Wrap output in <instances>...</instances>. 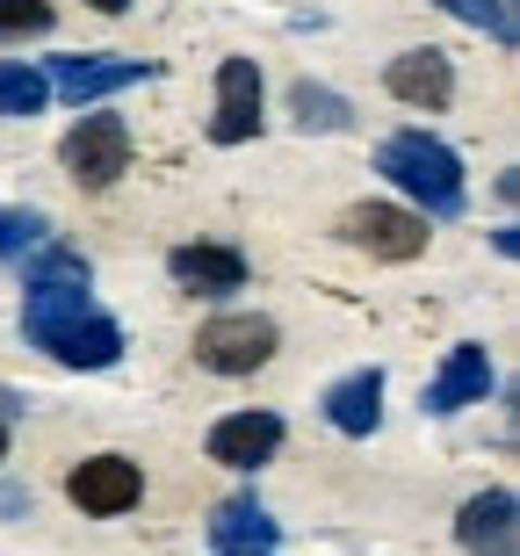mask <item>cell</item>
Returning <instances> with one entry per match:
<instances>
[{"label": "cell", "mask_w": 520, "mask_h": 556, "mask_svg": "<svg viewBox=\"0 0 520 556\" xmlns=\"http://www.w3.org/2000/svg\"><path fill=\"white\" fill-rule=\"evenodd\" d=\"M22 340L43 348L59 369H116L124 326L94 304L87 282H22Z\"/></svg>", "instance_id": "6da1fadb"}, {"label": "cell", "mask_w": 520, "mask_h": 556, "mask_svg": "<svg viewBox=\"0 0 520 556\" xmlns=\"http://www.w3.org/2000/svg\"><path fill=\"white\" fill-rule=\"evenodd\" d=\"M376 174H383L419 217H462V203H470L456 144L427 138V130H391V138L376 144Z\"/></svg>", "instance_id": "7a4b0ae2"}, {"label": "cell", "mask_w": 520, "mask_h": 556, "mask_svg": "<svg viewBox=\"0 0 520 556\" xmlns=\"http://www.w3.org/2000/svg\"><path fill=\"white\" fill-rule=\"evenodd\" d=\"M275 348H282V326L261 318V311H217L210 326H195V362L210 376H253L268 369Z\"/></svg>", "instance_id": "3957f363"}, {"label": "cell", "mask_w": 520, "mask_h": 556, "mask_svg": "<svg viewBox=\"0 0 520 556\" xmlns=\"http://www.w3.org/2000/svg\"><path fill=\"white\" fill-rule=\"evenodd\" d=\"M59 166L73 174V188H87V195L116 188L130 174V124L124 116H80V124L65 130V144H59Z\"/></svg>", "instance_id": "277c9868"}, {"label": "cell", "mask_w": 520, "mask_h": 556, "mask_svg": "<svg viewBox=\"0 0 520 556\" xmlns=\"http://www.w3.org/2000/svg\"><path fill=\"white\" fill-rule=\"evenodd\" d=\"M340 239L362 247L369 261H419L427 253V217L413 203H354L340 217Z\"/></svg>", "instance_id": "5b68a950"}, {"label": "cell", "mask_w": 520, "mask_h": 556, "mask_svg": "<svg viewBox=\"0 0 520 556\" xmlns=\"http://www.w3.org/2000/svg\"><path fill=\"white\" fill-rule=\"evenodd\" d=\"M160 65L152 59H116V51H80V59H51V94H65L73 109H94V102H109V94H124V87H138V80H152Z\"/></svg>", "instance_id": "8992f818"}, {"label": "cell", "mask_w": 520, "mask_h": 556, "mask_svg": "<svg viewBox=\"0 0 520 556\" xmlns=\"http://www.w3.org/2000/svg\"><path fill=\"white\" fill-rule=\"evenodd\" d=\"M492 383H499V369H492V354H484V340H456L448 348V362L434 369V383H427V413L434 419H456V413H470V405H484L492 397Z\"/></svg>", "instance_id": "52a82bcc"}, {"label": "cell", "mask_w": 520, "mask_h": 556, "mask_svg": "<svg viewBox=\"0 0 520 556\" xmlns=\"http://www.w3.org/2000/svg\"><path fill=\"white\" fill-rule=\"evenodd\" d=\"M65 498H73L80 514H94V520H116V514H130V506L145 498V477H138L130 455H87L80 470L65 477Z\"/></svg>", "instance_id": "ba28073f"}, {"label": "cell", "mask_w": 520, "mask_h": 556, "mask_svg": "<svg viewBox=\"0 0 520 556\" xmlns=\"http://www.w3.org/2000/svg\"><path fill=\"white\" fill-rule=\"evenodd\" d=\"M261 130V65L225 59L217 65V109H210V144H246Z\"/></svg>", "instance_id": "9c48e42d"}, {"label": "cell", "mask_w": 520, "mask_h": 556, "mask_svg": "<svg viewBox=\"0 0 520 556\" xmlns=\"http://www.w3.org/2000/svg\"><path fill=\"white\" fill-rule=\"evenodd\" d=\"M383 87H391L405 109H427V116H434V109L456 102V65H448V51H434V43H427V51H397V59L383 65Z\"/></svg>", "instance_id": "30bf717a"}, {"label": "cell", "mask_w": 520, "mask_h": 556, "mask_svg": "<svg viewBox=\"0 0 520 556\" xmlns=\"http://www.w3.org/2000/svg\"><path fill=\"white\" fill-rule=\"evenodd\" d=\"M513 528H520V498L506 484L462 498V514H456V542L470 556H513Z\"/></svg>", "instance_id": "8fae6325"}, {"label": "cell", "mask_w": 520, "mask_h": 556, "mask_svg": "<svg viewBox=\"0 0 520 556\" xmlns=\"http://www.w3.org/2000/svg\"><path fill=\"white\" fill-rule=\"evenodd\" d=\"M275 448H282L275 413H231L210 427V463H225V470H261V463H275Z\"/></svg>", "instance_id": "7c38bea8"}, {"label": "cell", "mask_w": 520, "mask_h": 556, "mask_svg": "<svg viewBox=\"0 0 520 556\" xmlns=\"http://www.w3.org/2000/svg\"><path fill=\"white\" fill-rule=\"evenodd\" d=\"M167 275L188 296H231V289H246V253L239 247H174Z\"/></svg>", "instance_id": "4fadbf2b"}, {"label": "cell", "mask_w": 520, "mask_h": 556, "mask_svg": "<svg viewBox=\"0 0 520 556\" xmlns=\"http://www.w3.org/2000/svg\"><path fill=\"white\" fill-rule=\"evenodd\" d=\"M326 419L347 441H369L383 427V369H347L340 383H326Z\"/></svg>", "instance_id": "5bb4252c"}, {"label": "cell", "mask_w": 520, "mask_h": 556, "mask_svg": "<svg viewBox=\"0 0 520 556\" xmlns=\"http://www.w3.org/2000/svg\"><path fill=\"white\" fill-rule=\"evenodd\" d=\"M275 535H282V520H268L261 498H225L210 514V542L217 549H275Z\"/></svg>", "instance_id": "9a60e30c"}, {"label": "cell", "mask_w": 520, "mask_h": 556, "mask_svg": "<svg viewBox=\"0 0 520 556\" xmlns=\"http://www.w3.org/2000/svg\"><path fill=\"white\" fill-rule=\"evenodd\" d=\"M290 116H296V130H347L354 124L347 94H333V87H318V80L290 87Z\"/></svg>", "instance_id": "2e32d148"}, {"label": "cell", "mask_w": 520, "mask_h": 556, "mask_svg": "<svg viewBox=\"0 0 520 556\" xmlns=\"http://www.w3.org/2000/svg\"><path fill=\"white\" fill-rule=\"evenodd\" d=\"M51 102V80H43L29 59H0V116H43Z\"/></svg>", "instance_id": "e0dca14e"}, {"label": "cell", "mask_w": 520, "mask_h": 556, "mask_svg": "<svg viewBox=\"0 0 520 556\" xmlns=\"http://www.w3.org/2000/svg\"><path fill=\"white\" fill-rule=\"evenodd\" d=\"M15 268H22V282H94V268H87V253L59 247V239H43L37 253H22Z\"/></svg>", "instance_id": "ac0fdd59"}, {"label": "cell", "mask_w": 520, "mask_h": 556, "mask_svg": "<svg viewBox=\"0 0 520 556\" xmlns=\"http://www.w3.org/2000/svg\"><path fill=\"white\" fill-rule=\"evenodd\" d=\"M434 8H441V15H456V22H470V29H484L499 51H513V43H520V22H513L506 0H434Z\"/></svg>", "instance_id": "d6986e66"}, {"label": "cell", "mask_w": 520, "mask_h": 556, "mask_svg": "<svg viewBox=\"0 0 520 556\" xmlns=\"http://www.w3.org/2000/svg\"><path fill=\"white\" fill-rule=\"evenodd\" d=\"M43 239H51V217H43V210H8L0 203V261H8V268H15L22 253H37Z\"/></svg>", "instance_id": "ffe728a7"}, {"label": "cell", "mask_w": 520, "mask_h": 556, "mask_svg": "<svg viewBox=\"0 0 520 556\" xmlns=\"http://www.w3.org/2000/svg\"><path fill=\"white\" fill-rule=\"evenodd\" d=\"M59 22L51 0H0V43H22V37H43Z\"/></svg>", "instance_id": "44dd1931"}, {"label": "cell", "mask_w": 520, "mask_h": 556, "mask_svg": "<svg viewBox=\"0 0 520 556\" xmlns=\"http://www.w3.org/2000/svg\"><path fill=\"white\" fill-rule=\"evenodd\" d=\"M87 8H94V15H124L130 0H87Z\"/></svg>", "instance_id": "7402d4cb"}, {"label": "cell", "mask_w": 520, "mask_h": 556, "mask_svg": "<svg viewBox=\"0 0 520 556\" xmlns=\"http://www.w3.org/2000/svg\"><path fill=\"white\" fill-rule=\"evenodd\" d=\"M217 556H275V549H217Z\"/></svg>", "instance_id": "603a6c76"}, {"label": "cell", "mask_w": 520, "mask_h": 556, "mask_svg": "<svg viewBox=\"0 0 520 556\" xmlns=\"http://www.w3.org/2000/svg\"><path fill=\"white\" fill-rule=\"evenodd\" d=\"M0 463H8V419H0Z\"/></svg>", "instance_id": "cb8c5ba5"}, {"label": "cell", "mask_w": 520, "mask_h": 556, "mask_svg": "<svg viewBox=\"0 0 520 556\" xmlns=\"http://www.w3.org/2000/svg\"><path fill=\"white\" fill-rule=\"evenodd\" d=\"M506 8H513V0H506Z\"/></svg>", "instance_id": "d4e9b609"}]
</instances>
